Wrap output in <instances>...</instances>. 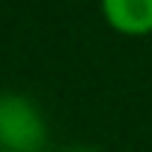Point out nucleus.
<instances>
[{
	"mask_svg": "<svg viewBox=\"0 0 152 152\" xmlns=\"http://www.w3.org/2000/svg\"><path fill=\"white\" fill-rule=\"evenodd\" d=\"M99 9L113 33L125 39L152 36V0H99Z\"/></svg>",
	"mask_w": 152,
	"mask_h": 152,
	"instance_id": "2",
	"label": "nucleus"
},
{
	"mask_svg": "<svg viewBox=\"0 0 152 152\" xmlns=\"http://www.w3.org/2000/svg\"><path fill=\"white\" fill-rule=\"evenodd\" d=\"M45 140L42 107L24 93H0V152H39Z\"/></svg>",
	"mask_w": 152,
	"mask_h": 152,
	"instance_id": "1",
	"label": "nucleus"
}]
</instances>
